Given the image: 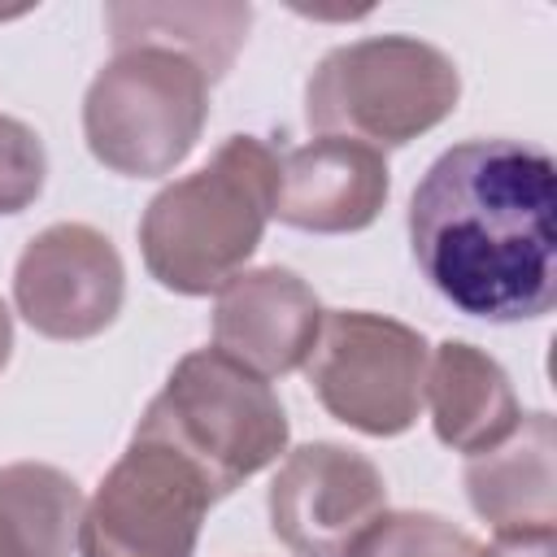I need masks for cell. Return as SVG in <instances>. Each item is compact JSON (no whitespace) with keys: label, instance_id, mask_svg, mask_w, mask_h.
Masks as SVG:
<instances>
[{"label":"cell","instance_id":"cell-14","mask_svg":"<svg viewBox=\"0 0 557 557\" xmlns=\"http://www.w3.org/2000/svg\"><path fill=\"white\" fill-rule=\"evenodd\" d=\"M113 48H170L200 65L213 83L231 70L252 9L248 4H109L104 9Z\"/></svg>","mask_w":557,"mask_h":557},{"label":"cell","instance_id":"cell-15","mask_svg":"<svg viewBox=\"0 0 557 557\" xmlns=\"http://www.w3.org/2000/svg\"><path fill=\"white\" fill-rule=\"evenodd\" d=\"M78 483L44 461L0 466V557H70L83 522Z\"/></svg>","mask_w":557,"mask_h":557},{"label":"cell","instance_id":"cell-9","mask_svg":"<svg viewBox=\"0 0 557 557\" xmlns=\"http://www.w3.org/2000/svg\"><path fill=\"white\" fill-rule=\"evenodd\" d=\"M270 527L296 557H344L387 513V483L370 457L344 444H300L270 483Z\"/></svg>","mask_w":557,"mask_h":557},{"label":"cell","instance_id":"cell-16","mask_svg":"<svg viewBox=\"0 0 557 557\" xmlns=\"http://www.w3.org/2000/svg\"><path fill=\"white\" fill-rule=\"evenodd\" d=\"M344 557H483V544L440 513H379Z\"/></svg>","mask_w":557,"mask_h":557},{"label":"cell","instance_id":"cell-6","mask_svg":"<svg viewBox=\"0 0 557 557\" xmlns=\"http://www.w3.org/2000/svg\"><path fill=\"white\" fill-rule=\"evenodd\" d=\"M426 339L383 313H322L305 374L331 418L361 435H400L418 422L426 383Z\"/></svg>","mask_w":557,"mask_h":557},{"label":"cell","instance_id":"cell-5","mask_svg":"<svg viewBox=\"0 0 557 557\" xmlns=\"http://www.w3.org/2000/svg\"><path fill=\"white\" fill-rule=\"evenodd\" d=\"M209 78L170 48H117L83 96V135L100 165L126 178L170 174L200 139Z\"/></svg>","mask_w":557,"mask_h":557},{"label":"cell","instance_id":"cell-17","mask_svg":"<svg viewBox=\"0 0 557 557\" xmlns=\"http://www.w3.org/2000/svg\"><path fill=\"white\" fill-rule=\"evenodd\" d=\"M48 157L39 135L0 113V213H22L39 191H44Z\"/></svg>","mask_w":557,"mask_h":557},{"label":"cell","instance_id":"cell-7","mask_svg":"<svg viewBox=\"0 0 557 557\" xmlns=\"http://www.w3.org/2000/svg\"><path fill=\"white\" fill-rule=\"evenodd\" d=\"M209 479L157 440L131 448L100 479L78 522L83 557H191L213 505Z\"/></svg>","mask_w":557,"mask_h":557},{"label":"cell","instance_id":"cell-1","mask_svg":"<svg viewBox=\"0 0 557 557\" xmlns=\"http://www.w3.org/2000/svg\"><path fill=\"white\" fill-rule=\"evenodd\" d=\"M426 283L483 322H531L557 300V165L522 139H466L435 157L409 200Z\"/></svg>","mask_w":557,"mask_h":557},{"label":"cell","instance_id":"cell-20","mask_svg":"<svg viewBox=\"0 0 557 557\" xmlns=\"http://www.w3.org/2000/svg\"><path fill=\"white\" fill-rule=\"evenodd\" d=\"M17 13H22V9H0V17H17Z\"/></svg>","mask_w":557,"mask_h":557},{"label":"cell","instance_id":"cell-13","mask_svg":"<svg viewBox=\"0 0 557 557\" xmlns=\"http://www.w3.org/2000/svg\"><path fill=\"white\" fill-rule=\"evenodd\" d=\"M422 400L431 409V426H435L440 444H448L453 453H466V457H479V453L505 444L522 422L509 374L487 352H479L474 344H461V339L440 344L435 357L426 361Z\"/></svg>","mask_w":557,"mask_h":557},{"label":"cell","instance_id":"cell-11","mask_svg":"<svg viewBox=\"0 0 557 557\" xmlns=\"http://www.w3.org/2000/svg\"><path fill=\"white\" fill-rule=\"evenodd\" d=\"M387 161L357 139L318 135L278 157L274 213L278 222L313 235L366 231L387 205Z\"/></svg>","mask_w":557,"mask_h":557},{"label":"cell","instance_id":"cell-4","mask_svg":"<svg viewBox=\"0 0 557 557\" xmlns=\"http://www.w3.org/2000/svg\"><path fill=\"white\" fill-rule=\"evenodd\" d=\"M461 96L453 57L413 35H370L331 48L309 87L305 117L318 135L396 148L440 126Z\"/></svg>","mask_w":557,"mask_h":557},{"label":"cell","instance_id":"cell-10","mask_svg":"<svg viewBox=\"0 0 557 557\" xmlns=\"http://www.w3.org/2000/svg\"><path fill=\"white\" fill-rule=\"evenodd\" d=\"M318 331L322 305L313 287L283 265L235 274L213 305V348L261 379L305 366Z\"/></svg>","mask_w":557,"mask_h":557},{"label":"cell","instance_id":"cell-8","mask_svg":"<svg viewBox=\"0 0 557 557\" xmlns=\"http://www.w3.org/2000/svg\"><path fill=\"white\" fill-rule=\"evenodd\" d=\"M126 296V270L109 235L87 222H57L39 231L13 270L17 313L48 339L100 335Z\"/></svg>","mask_w":557,"mask_h":557},{"label":"cell","instance_id":"cell-3","mask_svg":"<svg viewBox=\"0 0 557 557\" xmlns=\"http://www.w3.org/2000/svg\"><path fill=\"white\" fill-rule=\"evenodd\" d=\"M287 435L274 387L218 348L187 352L135 426V440H157L187 457L209 479L213 496L274 466L278 453H287Z\"/></svg>","mask_w":557,"mask_h":557},{"label":"cell","instance_id":"cell-2","mask_svg":"<svg viewBox=\"0 0 557 557\" xmlns=\"http://www.w3.org/2000/svg\"><path fill=\"white\" fill-rule=\"evenodd\" d=\"M274 187L278 152L257 135H231L209 165L148 200L139 222L148 274L178 296L222 292L261 244Z\"/></svg>","mask_w":557,"mask_h":557},{"label":"cell","instance_id":"cell-18","mask_svg":"<svg viewBox=\"0 0 557 557\" xmlns=\"http://www.w3.org/2000/svg\"><path fill=\"white\" fill-rule=\"evenodd\" d=\"M483 557H553V531H527V535H496Z\"/></svg>","mask_w":557,"mask_h":557},{"label":"cell","instance_id":"cell-19","mask_svg":"<svg viewBox=\"0 0 557 557\" xmlns=\"http://www.w3.org/2000/svg\"><path fill=\"white\" fill-rule=\"evenodd\" d=\"M9 352H13V318H9V309H4V300H0V370H4Z\"/></svg>","mask_w":557,"mask_h":557},{"label":"cell","instance_id":"cell-12","mask_svg":"<svg viewBox=\"0 0 557 557\" xmlns=\"http://www.w3.org/2000/svg\"><path fill=\"white\" fill-rule=\"evenodd\" d=\"M553 418L531 413L518 431L466 461V492L496 535L557 531V474H553Z\"/></svg>","mask_w":557,"mask_h":557}]
</instances>
